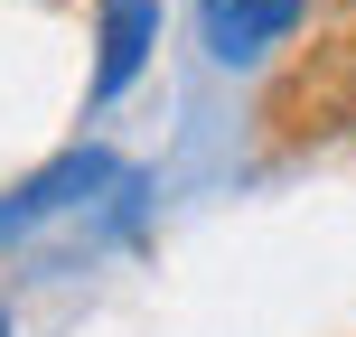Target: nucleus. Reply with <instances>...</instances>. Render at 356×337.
I'll list each match as a JSON object with an SVG mask.
<instances>
[{"label": "nucleus", "instance_id": "nucleus-1", "mask_svg": "<svg viewBox=\"0 0 356 337\" xmlns=\"http://www.w3.org/2000/svg\"><path fill=\"white\" fill-rule=\"evenodd\" d=\"M300 19H309V0H197V38H207L216 66H263Z\"/></svg>", "mask_w": 356, "mask_h": 337}, {"label": "nucleus", "instance_id": "nucleus-2", "mask_svg": "<svg viewBox=\"0 0 356 337\" xmlns=\"http://www.w3.org/2000/svg\"><path fill=\"white\" fill-rule=\"evenodd\" d=\"M104 178H113V160H104V150H66L56 169L19 178V188L0 197V244H10V234H29V225H47V215H66L75 197H94Z\"/></svg>", "mask_w": 356, "mask_h": 337}, {"label": "nucleus", "instance_id": "nucleus-3", "mask_svg": "<svg viewBox=\"0 0 356 337\" xmlns=\"http://www.w3.org/2000/svg\"><path fill=\"white\" fill-rule=\"evenodd\" d=\"M160 47V0H104V56H94V104L131 94V75Z\"/></svg>", "mask_w": 356, "mask_h": 337}, {"label": "nucleus", "instance_id": "nucleus-4", "mask_svg": "<svg viewBox=\"0 0 356 337\" xmlns=\"http://www.w3.org/2000/svg\"><path fill=\"white\" fill-rule=\"evenodd\" d=\"M0 337H19V328H10V309H0Z\"/></svg>", "mask_w": 356, "mask_h": 337}]
</instances>
